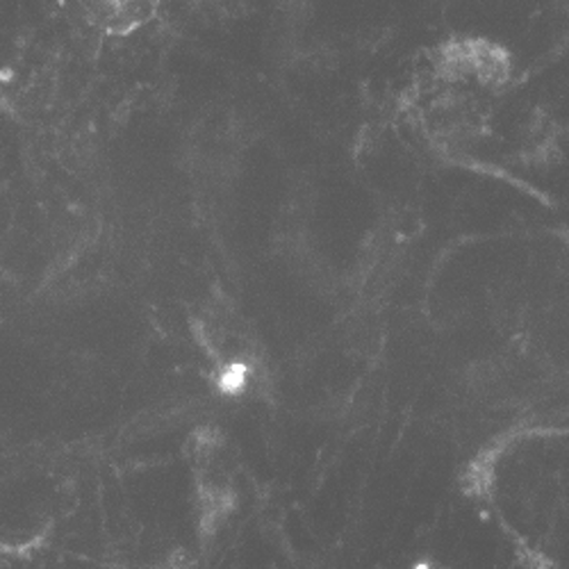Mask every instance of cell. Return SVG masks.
Here are the masks:
<instances>
[{
  "label": "cell",
  "instance_id": "cell-1",
  "mask_svg": "<svg viewBox=\"0 0 569 569\" xmlns=\"http://www.w3.org/2000/svg\"><path fill=\"white\" fill-rule=\"evenodd\" d=\"M510 62L495 43L488 41H453L442 51V71L456 80L469 78L483 84H499L508 78Z\"/></svg>",
  "mask_w": 569,
  "mask_h": 569
},
{
  "label": "cell",
  "instance_id": "cell-2",
  "mask_svg": "<svg viewBox=\"0 0 569 569\" xmlns=\"http://www.w3.org/2000/svg\"><path fill=\"white\" fill-rule=\"evenodd\" d=\"M87 19L112 34H126L147 23L160 0H78Z\"/></svg>",
  "mask_w": 569,
  "mask_h": 569
}]
</instances>
